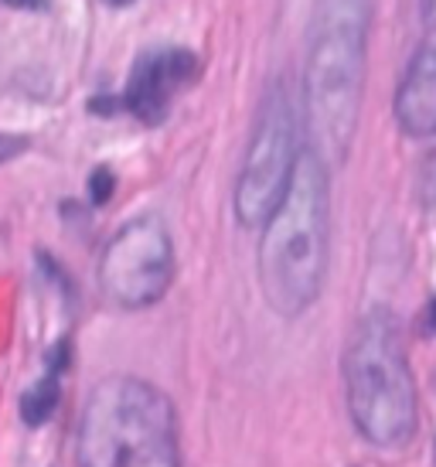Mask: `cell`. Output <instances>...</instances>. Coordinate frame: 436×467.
Here are the masks:
<instances>
[{
    "instance_id": "3957f363",
    "label": "cell",
    "mask_w": 436,
    "mask_h": 467,
    "mask_svg": "<svg viewBox=\"0 0 436 467\" xmlns=\"http://www.w3.org/2000/svg\"><path fill=\"white\" fill-rule=\"evenodd\" d=\"M78 467H181L171 400L133 376L99 382L78 423Z\"/></svg>"
},
{
    "instance_id": "ba28073f",
    "label": "cell",
    "mask_w": 436,
    "mask_h": 467,
    "mask_svg": "<svg viewBox=\"0 0 436 467\" xmlns=\"http://www.w3.org/2000/svg\"><path fill=\"white\" fill-rule=\"evenodd\" d=\"M396 119L412 140L436 133V48L423 45L406 66V76L396 92Z\"/></svg>"
},
{
    "instance_id": "e0dca14e",
    "label": "cell",
    "mask_w": 436,
    "mask_h": 467,
    "mask_svg": "<svg viewBox=\"0 0 436 467\" xmlns=\"http://www.w3.org/2000/svg\"><path fill=\"white\" fill-rule=\"evenodd\" d=\"M103 4H109V7H130L133 0H103Z\"/></svg>"
},
{
    "instance_id": "277c9868",
    "label": "cell",
    "mask_w": 436,
    "mask_h": 467,
    "mask_svg": "<svg viewBox=\"0 0 436 467\" xmlns=\"http://www.w3.org/2000/svg\"><path fill=\"white\" fill-rule=\"evenodd\" d=\"M348 410L365 441L402 447L416 433V382H412L402 331L389 307L358 317L345 351Z\"/></svg>"
},
{
    "instance_id": "9c48e42d",
    "label": "cell",
    "mask_w": 436,
    "mask_h": 467,
    "mask_svg": "<svg viewBox=\"0 0 436 467\" xmlns=\"http://www.w3.org/2000/svg\"><path fill=\"white\" fill-rule=\"evenodd\" d=\"M62 400V382H58V372H45L41 382H35L31 389L25 392V400H21V416H25V423L31 427H41V423H48L55 413V406Z\"/></svg>"
},
{
    "instance_id": "2e32d148",
    "label": "cell",
    "mask_w": 436,
    "mask_h": 467,
    "mask_svg": "<svg viewBox=\"0 0 436 467\" xmlns=\"http://www.w3.org/2000/svg\"><path fill=\"white\" fill-rule=\"evenodd\" d=\"M426 321H430V331H436V297L430 304V314H426Z\"/></svg>"
},
{
    "instance_id": "52a82bcc",
    "label": "cell",
    "mask_w": 436,
    "mask_h": 467,
    "mask_svg": "<svg viewBox=\"0 0 436 467\" xmlns=\"http://www.w3.org/2000/svg\"><path fill=\"white\" fill-rule=\"evenodd\" d=\"M198 72V58L192 52H164V55H147L137 62L133 76H130L127 89L119 96L123 109H130L140 123H164L171 99L181 86H188Z\"/></svg>"
},
{
    "instance_id": "7c38bea8",
    "label": "cell",
    "mask_w": 436,
    "mask_h": 467,
    "mask_svg": "<svg viewBox=\"0 0 436 467\" xmlns=\"http://www.w3.org/2000/svg\"><path fill=\"white\" fill-rule=\"evenodd\" d=\"M27 147L25 137H11V133H0V164L4 161H11V157H17L21 150Z\"/></svg>"
},
{
    "instance_id": "8fae6325",
    "label": "cell",
    "mask_w": 436,
    "mask_h": 467,
    "mask_svg": "<svg viewBox=\"0 0 436 467\" xmlns=\"http://www.w3.org/2000/svg\"><path fill=\"white\" fill-rule=\"evenodd\" d=\"M420 17H423V27H426V35H430L426 45L436 48V0H420Z\"/></svg>"
},
{
    "instance_id": "5b68a950",
    "label": "cell",
    "mask_w": 436,
    "mask_h": 467,
    "mask_svg": "<svg viewBox=\"0 0 436 467\" xmlns=\"http://www.w3.org/2000/svg\"><path fill=\"white\" fill-rule=\"evenodd\" d=\"M300 161V127L290 86L276 78L256 113L253 143L245 150V164L235 184V215L243 225H266L276 205L283 202L290 178Z\"/></svg>"
},
{
    "instance_id": "7a4b0ae2",
    "label": "cell",
    "mask_w": 436,
    "mask_h": 467,
    "mask_svg": "<svg viewBox=\"0 0 436 467\" xmlns=\"http://www.w3.org/2000/svg\"><path fill=\"white\" fill-rule=\"evenodd\" d=\"M372 31V0H317L310 21V52L304 72L307 123L314 154L345 157L361 117L365 58Z\"/></svg>"
},
{
    "instance_id": "5bb4252c",
    "label": "cell",
    "mask_w": 436,
    "mask_h": 467,
    "mask_svg": "<svg viewBox=\"0 0 436 467\" xmlns=\"http://www.w3.org/2000/svg\"><path fill=\"white\" fill-rule=\"evenodd\" d=\"M119 99H106V96H99V99H89V109L92 113H99V117H109L113 109H119Z\"/></svg>"
},
{
    "instance_id": "8992f818",
    "label": "cell",
    "mask_w": 436,
    "mask_h": 467,
    "mask_svg": "<svg viewBox=\"0 0 436 467\" xmlns=\"http://www.w3.org/2000/svg\"><path fill=\"white\" fill-rule=\"evenodd\" d=\"M174 280V243L157 215L127 222L106 243L99 260V284L113 304L137 311L151 307L167 294Z\"/></svg>"
},
{
    "instance_id": "30bf717a",
    "label": "cell",
    "mask_w": 436,
    "mask_h": 467,
    "mask_svg": "<svg viewBox=\"0 0 436 467\" xmlns=\"http://www.w3.org/2000/svg\"><path fill=\"white\" fill-rule=\"evenodd\" d=\"M116 192V178L109 168H96L89 178V202L92 205H106Z\"/></svg>"
},
{
    "instance_id": "4fadbf2b",
    "label": "cell",
    "mask_w": 436,
    "mask_h": 467,
    "mask_svg": "<svg viewBox=\"0 0 436 467\" xmlns=\"http://www.w3.org/2000/svg\"><path fill=\"white\" fill-rule=\"evenodd\" d=\"M423 198L430 205L436 202V157H430V164L423 171Z\"/></svg>"
},
{
    "instance_id": "9a60e30c",
    "label": "cell",
    "mask_w": 436,
    "mask_h": 467,
    "mask_svg": "<svg viewBox=\"0 0 436 467\" xmlns=\"http://www.w3.org/2000/svg\"><path fill=\"white\" fill-rule=\"evenodd\" d=\"M4 4H11V7H31V11H35V7H41L45 0H4Z\"/></svg>"
},
{
    "instance_id": "6da1fadb",
    "label": "cell",
    "mask_w": 436,
    "mask_h": 467,
    "mask_svg": "<svg viewBox=\"0 0 436 467\" xmlns=\"http://www.w3.org/2000/svg\"><path fill=\"white\" fill-rule=\"evenodd\" d=\"M331 256V178L314 150H300L290 188L259 243V286L283 317L304 314L321 297Z\"/></svg>"
}]
</instances>
